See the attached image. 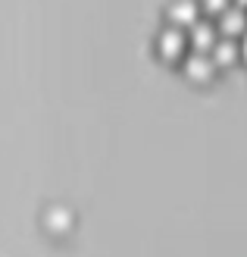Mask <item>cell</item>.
<instances>
[{
	"label": "cell",
	"instance_id": "cell-3",
	"mask_svg": "<svg viewBox=\"0 0 247 257\" xmlns=\"http://www.w3.org/2000/svg\"><path fill=\"white\" fill-rule=\"evenodd\" d=\"M157 54L163 60H181L188 54V41H185V32L175 29V25H166V29L157 35Z\"/></svg>",
	"mask_w": 247,
	"mask_h": 257
},
{
	"label": "cell",
	"instance_id": "cell-1",
	"mask_svg": "<svg viewBox=\"0 0 247 257\" xmlns=\"http://www.w3.org/2000/svg\"><path fill=\"white\" fill-rule=\"evenodd\" d=\"M181 72H185V79H191L194 85H206V82H213L216 66H213L210 54H200V50H188V54L181 57Z\"/></svg>",
	"mask_w": 247,
	"mask_h": 257
},
{
	"label": "cell",
	"instance_id": "cell-9",
	"mask_svg": "<svg viewBox=\"0 0 247 257\" xmlns=\"http://www.w3.org/2000/svg\"><path fill=\"white\" fill-rule=\"evenodd\" d=\"M238 60H244V63H247V32L238 38Z\"/></svg>",
	"mask_w": 247,
	"mask_h": 257
},
{
	"label": "cell",
	"instance_id": "cell-8",
	"mask_svg": "<svg viewBox=\"0 0 247 257\" xmlns=\"http://www.w3.org/2000/svg\"><path fill=\"white\" fill-rule=\"evenodd\" d=\"M231 4V0H197V7L203 10V13H210V16H219L225 7Z\"/></svg>",
	"mask_w": 247,
	"mask_h": 257
},
{
	"label": "cell",
	"instance_id": "cell-6",
	"mask_svg": "<svg viewBox=\"0 0 247 257\" xmlns=\"http://www.w3.org/2000/svg\"><path fill=\"white\" fill-rule=\"evenodd\" d=\"M197 19H200L197 0H169V7H166V25H175V29L185 32L188 25H194Z\"/></svg>",
	"mask_w": 247,
	"mask_h": 257
},
{
	"label": "cell",
	"instance_id": "cell-5",
	"mask_svg": "<svg viewBox=\"0 0 247 257\" xmlns=\"http://www.w3.org/2000/svg\"><path fill=\"white\" fill-rule=\"evenodd\" d=\"M216 19H219L216 32L222 35V38H231V41H238V38L247 32V10H241V7H235V4H228Z\"/></svg>",
	"mask_w": 247,
	"mask_h": 257
},
{
	"label": "cell",
	"instance_id": "cell-4",
	"mask_svg": "<svg viewBox=\"0 0 247 257\" xmlns=\"http://www.w3.org/2000/svg\"><path fill=\"white\" fill-rule=\"evenodd\" d=\"M41 223H44V229L54 238H63V235L72 232L75 216H72V210L66 207V204H50V207L44 210V216H41Z\"/></svg>",
	"mask_w": 247,
	"mask_h": 257
},
{
	"label": "cell",
	"instance_id": "cell-10",
	"mask_svg": "<svg viewBox=\"0 0 247 257\" xmlns=\"http://www.w3.org/2000/svg\"><path fill=\"white\" fill-rule=\"evenodd\" d=\"M235 7H241V10H247V0H231Z\"/></svg>",
	"mask_w": 247,
	"mask_h": 257
},
{
	"label": "cell",
	"instance_id": "cell-7",
	"mask_svg": "<svg viewBox=\"0 0 247 257\" xmlns=\"http://www.w3.org/2000/svg\"><path fill=\"white\" fill-rule=\"evenodd\" d=\"M210 60L216 69H228L238 63V41H231V38H216V44L210 47Z\"/></svg>",
	"mask_w": 247,
	"mask_h": 257
},
{
	"label": "cell",
	"instance_id": "cell-2",
	"mask_svg": "<svg viewBox=\"0 0 247 257\" xmlns=\"http://www.w3.org/2000/svg\"><path fill=\"white\" fill-rule=\"evenodd\" d=\"M216 38H219V32H216V22L213 19H197L194 25L185 29L188 47L191 50H200V54H210V47L216 44Z\"/></svg>",
	"mask_w": 247,
	"mask_h": 257
}]
</instances>
